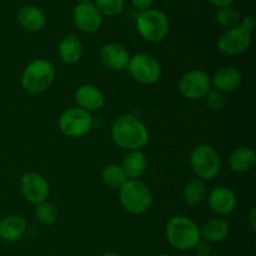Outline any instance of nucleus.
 Masks as SVG:
<instances>
[{"instance_id": "f257e3e1", "label": "nucleus", "mask_w": 256, "mask_h": 256, "mask_svg": "<svg viewBox=\"0 0 256 256\" xmlns=\"http://www.w3.org/2000/svg\"><path fill=\"white\" fill-rule=\"evenodd\" d=\"M112 139L116 146L132 152L146 146L149 132L142 120L132 114H122L112 125Z\"/></svg>"}, {"instance_id": "f03ea898", "label": "nucleus", "mask_w": 256, "mask_h": 256, "mask_svg": "<svg viewBox=\"0 0 256 256\" xmlns=\"http://www.w3.org/2000/svg\"><path fill=\"white\" fill-rule=\"evenodd\" d=\"M165 235L172 248L178 250H192L202 239L200 228L190 218L178 215L169 219L165 226Z\"/></svg>"}, {"instance_id": "7ed1b4c3", "label": "nucleus", "mask_w": 256, "mask_h": 256, "mask_svg": "<svg viewBox=\"0 0 256 256\" xmlns=\"http://www.w3.org/2000/svg\"><path fill=\"white\" fill-rule=\"evenodd\" d=\"M55 68L49 60L35 59L26 65L22 75V86L32 95L42 94L52 86L55 79Z\"/></svg>"}, {"instance_id": "20e7f679", "label": "nucleus", "mask_w": 256, "mask_h": 256, "mask_svg": "<svg viewBox=\"0 0 256 256\" xmlns=\"http://www.w3.org/2000/svg\"><path fill=\"white\" fill-rule=\"evenodd\" d=\"M119 199L122 206L134 215L145 214L152 206V190L139 179H128L119 189Z\"/></svg>"}, {"instance_id": "39448f33", "label": "nucleus", "mask_w": 256, "mask_h": 256, "mask_svg": "<svg viewBox=\"0 0 256 256\" xmlns=\"http://www.w3.org/2000/svg\"><path fill=\"white\" fill-rule=\"evenodd\" d=\"M135 25L140 36L149 42H160L170 30L169 18L159 9H148L138 14Z\"/></svg>"}, {"instance_id": "423d86ee", "label": "nucleus", "mask_w": 256, "mask_h": 256, "mask_svg": "<svg viewBox=\"0 0 256 256\" xmlns=\"http://www.w3.org/2000/svg\"><path fill=\"white\" fill-rule=\"evenodd\" d=\"M190 165L195 176L200 180H212L222 170V158L212 146L199 144L192 149Z\"/></svg>"}, {"instance_id": "0eeeda50", "label": "nucleus", "mask_w": 256, "mask_h": 256, "mask_svg": "<svg viewBox=\"0 0 256 256\" xmlns=\"http://www.w3.org/2000/svg\"><path fill=\"white\" fill-rule=\"evenodd\" d=\"M126 69L135 82L144 85L155 84L162 76V65L156 58L144 52L130 56Z\"/></svg>"}, {"instance_id": "6e6552de", "label": "nucleus", "mask_w": 256, "mask_h": 256, "mask_svg": "<svg viewBox=\"0 0 256 256\" xmlns=\"http://www.w3.org/2000/svg\"><path fill=\"white\" fill-rule=\"evenodd\" d=\"M60 132L69 138H80L86 135L92 128V116L89 112L79 106L65 110L59 118Z\"/></svg>"}, {"instance_id": "1a4fd4ad", "label": "nucleus", "mask_w": 256, "mask_h": 256, "mask_svg": "<svg viewBox=\"0 0 256 256\" xmlns=\"http://www.w3.org/2000/svg\"><path fill=\"white\" fill-rule=\"evenodd\" d=\"M179 92L185 99L199 100L212 90V78L202 70L194 69L185 72L179 80Z\"/></svg>"}, {"instance_id": "9d476101", "label": "nucleus", "mask_w": 256, "mask_h": 256, "mask_svg": "<svg viewBox=\"0 0 256 256\" xmlns=\"http://www.w3.org/2000/svg\"><path fill=\"white\" fill-rule=\"evenodd\" d=\"M252 42V32L240 25L226 29L218 39V49L228 56H236L248 52Z\"/></svg>"}, {"instance_id": "9b49d317", "label": "nucleus", "mask_w": 256, "mask_h": 256, "mask_svg": "<svg viewBox=\"0 0 256 256\" xmlns=\"http://www.w3.org/2000/svg\"><path fill=\"white\" fill-rule=\"evenodd\" d=\"M19 189L22 196L32 204L45 202L50 194V185L42 175L38 172H26L20 178Z\"/></svg>"}, {"instance_id": "f8f14e48", "label": "nucleus", "mask_w": 256, "mask_h": 256, "mask_svg": "<svg viewBox=\"0 0 256 256\" xmlns=\"http://www.w3.org/2000/svg\"><path fill=\"white\" fill-rule=\"evenodd\" d=\"M72 20L80 32L94 34L102 24V15L92 2H79L72 10Z\"/></svg>"}, {"instance_id": "ddd939ff", "label": "nucleus", "mask_w": 256, "mask_h": 256, "mask_svg": "<svg viewBox=\"0 0 256 256\" xmlns=\"http://www.w3.org/2000/svg\"><path fill=\"white\" fill-rule=\"evenodd\" d=\"M99 59L108 69L112 72H122L128 68L130 54L124 45L118 42H108L100 49Z\"/></svg>"}, {"instance_id": "4468645a", "label": "nucleus", "mask_w": 256, "mask_h": 256, "mask_svg": "<svg viewBox=\"0 0 256 256\" xmlns=\"http://www.w3.org/2000/svg\"><path fill=\"white\" fill-rule=\"evenodd\" d=\"M209 206L219 216L232 214L236 208V196L232 189L226 186H216L208 196Z\"/></svg>"}, {"instance_id": "2eb2a0df", "label": "nucleus", "mask_w": 256, "mask_h": 256, "mask_svg": "<svg viewBox=\"0 0 256 256\" xmlns=\"http://www.w3.org/2000/svg\"><path fill=\"white\" fill-rule=\"evenodd\" d=\"M75 100L80 109L86 112H98L105 104V96L102 90L92 84H85L78 88L75 92Z\"/></svg>"}, {"instance_id": "dca6fc26", "label": "nucleus", "mask_w": 256, "mask_h": 256, "mask_svg": "<svg viewBox=\"0 0 256 256\" xmlns=\"http://www.w3.org/2000/svg\"><path fill=\"white\" fill-rule=\"evenodd\" d=\"M26 220L18 214L8 215L0 220V239L6 242H15L26 232Z\"/></svg>"}, {"instance_id": "f3484780", "label": "nucleus", "mask_w": 256, "mask_h": 256, "mask_svg": "<svg viewBox=\"0 0 256 256\" xmlns=\"http://www.w3.org/2000/svg\"><path fill=\"white\" fill-rule=\"evenodd\" d=\"M242 82V75L239 69L234 66H225L218 70L212 78V86L222 92H230L236 90Z\"/></svg>"}, {"instance_id": "a211bd4d", "label": "nucleus", "mask_w": 256, "mask_h": 256, "mask_svg": "<svg viewBox=\"0 0 256 256\" xmlns=\"http://www.w3.org/2000/svg\"><path fill=\"white\" fill-rule=\"evenodd\" d=\"M18 22L28 32H40L46 25V16L40 8L25 5L18 12Z\"/></svg>"}, {"instance_id": "6ab92c4d", "label": "nucleus", "mask_w": 256, "mask_h": 256, "mask_svg": "<svg viewBox=\"0 0 256 256\" xmlns=\"http://www.w3.org/2000/svg\"><path fill=\"white\" fill-rule=\"evenodd\" d=\"M122 169L128 179H140L146 172L148 162L146 156L142 150H132L128 152L122 162Z\"/></svg>"}, {"instance_id": "aec40b11", "label": "nucleus", "mask_w": 256, "mask_h": 256, "mask_svg": "<svg viewBox=\"0 0 256 256\" xmlns=\"http://www.w3.org/2000/svg\"><path fill=\"white\" fill-rule=\"evenodd\" d=\"M229 222L220 218H215L202 225V228L200 229V236L210 244H218V242H224L229 236Z\"/></svg>"}, {"instance_id": "412c9836", "label": "nucleus", "mask_w": 256, "mask_h": 256, "mask_svg": "<svg viewBox=\"0 0 256 256\" xmlns=\"http://www.w3.org/2000/svg\"><path fill=\"white\" fill-rule=\"evenodd\" d=\"M60 59L66 64H75L79 62L84 52V45L76 35H66L62 38L58 46Z\"/></svg>"}, {"instance_id": "4be33fe9", "label": "nucleus", "mask_w": 256, "mask_h": 256, "mask_svg": "<svg viewBox=\"0 0 256 256\" xmlns=\"http://www.w3.org/2000/svg\"><path fill=\"white\" fill-rule=\"evenodd\" d=\"M256 154L252 148L240 146L235 149L229 156V166L235 172H248L254 169Z\"/></svg>"}, {"instance_id": "5701e85b", "label": "nucleus", "mask_w": 256, "mask_h": 256, "mask_svg": "<svg viewBox=\"0 0 256 256\" xmlns=\"http://www.w3.org/2000/svg\"><path fill=\"white\" fill-rule=\"evenodd\" d=\"M208 195L206 185L204 180L192 179L182 189V200L188 205H198L205 200Z\"/></svg>"}, {"instance_id": "b1692460", "label": "nucleus", "mask_w": 256, "mask_h": 256, "mask_svg": "<svg viewBox=\"0 0 256 256\" xmlns=\"http://www.w3.org/2000/svg\"><path fill=\"white\" fill-rule=\"evenodd\" d=\"M102 182L108 188H110L112 190H119L126 182L128 178L124 174L120 165L110 164L108 166H105L104 170H102Z\"/></svg>"}, {"instance_id": "393cba45", "label": "nucleus", "mask_w": 256, "mask_h": 256, "mask_svg": "<svg viewBox=\"0 0 256 256\" xmlns=\"http://www.w3.org/2000/svg\"><path fill=\"white\" fill-rule=\"evenodd\" d=\"M239 12L235 10L234 8L226 6V8H219L215 12V20L220 26L225 28V29H232V28L238 26L240 22Z\"/></svg>"}, {"instance_id": "a878e982", "label": "nucleus", "mask_w": 256, "mask_h": 256, "mask_svg": "<svg viewBox=\"0 0 256 256\" xmlns=\"http://www.w3.org/2000/svg\"><path fill=\"white\" fill-rule=\"evenodd\" d=\"M35 216H36L38 222L42 225H52L56 222L58 220V212L56 208L49 202H42L36 205L35 209Z\"/></svg>"}, {"instance_id": "bb28decb", "label": "nucleus", "mask_w": 256, "mask_h": 256, "mask_svg": "<svg viewBox=\"0 0 256 256\" xmlns=\"http://www.w3.org/2000/svg\"><path fill=\"white\" fill-rule=\"evenodd\" d=\"M92 4L105 16H116L125 8V0H94Z\"/></svg>"}, {"instance_id": "cd10ccee", "label": "nucleus", "mask_w": 256, "mask_h": 256, "mask_svg": "<svg viewBox=\"0 0 256 256\" xmlns=\"http://www.w3.org/2000/svg\"><path fill=\"white\" fill-rule=\"evenodd\" d=\"M205 98H206L208 106L212 110H215V112L222 110L225 108V105H226V99L224 96V92H219L216 89L210 90Z\"/></svg>"}, {"instance_id": "c85d7f7f", "label": "nucleus", "mask_w": 256, "mask_h": 256, "mask_svg": "<svg viewBox=\"0 0 256 256\" xmlns=\"http://www.w3.org/2000/svg\"><path fill=\"white\" fill-rule=\"evenodd\" d=\"M194 249L196 250L198 255H199V256H209L210 254H212V244H210V242H206V240L200 239L199 242L195 245Z\"/></svg>"}, {"instance_id": "c756f323", "label": "nucleus", "mask_w": 256, "mask_h": 256, "mask_svg": "<svg viewBox=\"0 0 256 256\" xmlns=\"http://www.w3.org/2000/svg\"><path fill=\"white\" fill-rule=\"evenodd\" d=\"M239 25L242 28H244V29L246 30V32H252H252H254V28H255V19H254V16H252V15H246V16L242 18V19H240Z\"/></svg>"}, {"instance_id": "7c9ffc66", "label": "nucleus", "mask_w": 256, "mask_h": 256, "mask_svg": "<svg viewBox=\"0 0 256 256\" xmlns=\"http://www.w3.org/2000/svg\"><path fill=\"white\" fill-rule=\"evenodd\" d=\"M155 0H132V4L135 9H138L139 12H144V10L152 9V6L154 5Z\"/></svg>"}, {"instance_id": "2f4dec72", "label": "nucleus", "mask_w": 256, "mask_h": 256, "mask_svg": "<svg viewBox=\"0 0 256 256\" xmlns=\"http://www.w3.org/2000/svg\"><path fill=\"white\" fill-rule=\"evenodd\" d=\"M212 5L216 6L218 9L219 8H226V6H232V4H234L235 0H208Z\"/></svg>"}, {"instance_id": "473e14b6", "label": "nucleus", "mask_w": 256, "mask_h": 256, "mask_svg": "<svg viewBox=\"0 0 256 256\" xmlns=\"http://www.w3.org/2000/svg\"><path fill=\"white\" fill-rule=\"evenodd\" d=\"M256 208L252 206V210L249 212V216H248V220H249V225L252 230H256Z\"/></svg>"}, {"instance_id": "72a5a7b5", "label": "nucleus", "mask_w": 256, "mask_h": 256, "mask_svg": "<svg viewBox=\"0 0 256 256\" xmlns=\"http://www.w3.org/2000/svg\"><path fill=\"white\" fill-rule=\"evenodd\" d=\"M102 256H120V255L115 254V252H105V254L102 255Z\"/></svg>"}, {"instance_id": "f704fd0d", "label": "nucleus", "mask_w": 256, "mask_h": 256, "mask_svg": "<svg viewBox=\"0 0 256 256\" xmlns=\"http://www.w3.org/2000/svg\"><path fill=\"white\" fill-rule=\"evenodd\" d=\"M79 2H92V0H79Z\"/></svg>"}, {"instance_id": "c9c22d12", "label": "nucleus", "mask_w": 256, "mask_h": 256, "mask_svg": "<svg viewBox=\"0 0 256 256\" xmlns=\"http://www.w3.org/2000/svg\"><path fill=\"white\" fill-rule=\"evenodd\" d=\"M158 256H170V255H166V254H160V255H158Z\"/></svg>"}]
</instances>
